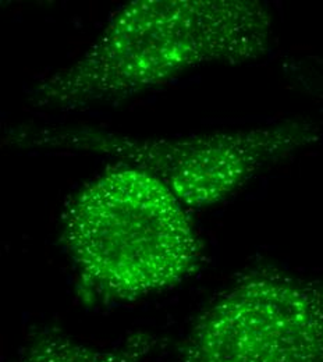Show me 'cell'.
<instances>
[{
    "instance_id": "obj_1",
    "label": "cell",
    "mask_w": 323,
    "mask_h": 362,
    "mask_svg": "<svg viewBox=\"0 0 323 362\" xmlns=\"http://www.w3.org/2000/svg\"><path fill=\"white\" fill-rule=\"evenodd\" d=\"M272 35V13L257 0L131 1L76 63L41 81L30 103L67 112L124 100L194 67L259 60Z\"/></svg>"
},
{
    "instance_id": "obj_2",
    "label": "cell",
    "mask_w": 323,
    "mask_h": 362,
    "mask_svg": "<svg viewBox=\"0 0 323 362\" xmlns=\"http://www.w3.org/2000/svg\"><path fill=\"white\" fill-rule=\"evenodd\" d=\"M183 206L162 181L124 163L84 185L61 216L84 293L134 301L191 276L202 247Z\"/></svg>"
},
{
    "instance_id": "obj_3",
    "label": "cell",
    "mask_w": 323,
    "mask_h": 362,
    "mask_svg": "<svg viewBox=\"0 0 323 362\" xmlns=\"http://www.w3.org/2000/svg\"><path fill=\"white\" fill-rule=\"evenodd\" d=\"M319 139L317 124L287 120L185 138H143L90 127H18L7 133L6 144L21 149L107 155L162 181L183 205L205 208Z\"/></svg>"
},
{
    "instance_id": "obj_4",
    "label": "cell",
    "mask_w": 323,
    "mask_h": 362,
    "mask_svg": "<svg viewBox=\"0 0 323 362\" xmlns=\"http://www.w3.org/2000/svg\"><path fill=\"white\" fill-rule=\"evenodd\" d=\"M177 362H323V280L244 273L198 317Z\"/></svg>"
},
{
    "instance_id": "obj_5",
    "label": "cell",
    "mask_w": 323,
    "mask_h": 362,
    "mask_svg": "<svg viewBox=\"0 0 323 362\" xmlns=\"http://www.w3.org/2000/svg\"><path fill=\"white\" fill-rule=\"evenodd\" d=\"M158 337L136 333L117 347L99 350L50 330L34 340L18 362H142L158 346Z\"/></svg>"
}]
</instances>
